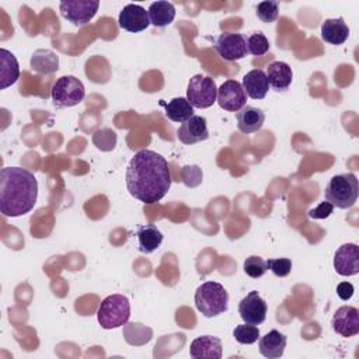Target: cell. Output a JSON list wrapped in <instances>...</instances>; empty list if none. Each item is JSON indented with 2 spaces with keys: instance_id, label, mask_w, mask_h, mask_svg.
Masks as SVG:
<instances>
[{
  "instance_id": "2",
  "label": "cell",
  "mask_w": 359,
  "mask_h": 359,
  "mask_svg": "<svg viewBox=\"0 0 359 359\" xmlns=\"http://www.w3.org/2000/svg\"><path fill=\"white\" fill-rule=\"evenodd\" d=\"M38 198L35 175L22 167H4L0 171V212L18 217L34 209Z\"/></svg>"
},
{
  "instance_id": "25",
  "label": "cell",
  "mask_w": 359,
  "mask_h": 359,
  "mask_svg": "<svg viewBox=\"0 0 359 359\" xmlns=\"http://www.w3.org/2000/svg\"><path fill=\"white\" fill-rule=\"evenodd\" d=\"M160 104L165 107V116L172 122L184 123L194 115V107L184 97L172 98L168 104L163 101Z\"/></svg>"
},
{
  "instance_id": "4",
  "label": "cell",
  "mask_w": 359,
  "mask_h": 359,
  "mask_svg": "<svg viewBox=\"0 0 359 359\" xmlns=\"http://www.w3.org/2000/svg\"><path fill=\"white\" fill-rule=\"evenodd\" d=\"M229 293L223 285L208 280L195 292V306L205 317H216L227 310Z\"/></svg>"
},
{
  "instance_id": "12",
  "label": "cell",
  "mask_w": 359,
  "mask_h": 359,
  "mask_svg": "<svg viewBox=\"0 0 359 359\" xmlns=\"http://www.w3.org/2000/svg\"><path fill=\"white\" fill-rule=\"evenodd\" d=\"M331 325L332 330L344 338L359 334V310L353 306H342L337 309Z\"/></svg>"
},
{
  "instance_id": "15",
  "label": "cell",
  "mask_w": 359,
  "mask_h": 359,
  "mask_svg": "<svg viewBox=\"0 0 359 359\" xmlns=\"http://www.w3.org/2000/svg\"><path fill=\"white\" fill-rule=\"evenodd\" d=\"M177 137L184 144H195L209 137L206 119L199 115H192L177 130Z\"/></svg>"
},
{
  "instance_id": "17",
  "label": "cell",
  "mask_w": 359,
  "mask_h": 359,
  "mask_svg": "<svg viewBox=\"0 0 359 359\" xmlns=\"http://www.w3.org/2000/svg\"><path fill=\"white\" fill-rule=\"evenodd\" d=\"M241 86L244 88L245 95H248L252 100H262L269 90L266 74L261 69H254L244 74Z\"/></svg>"
},
{
  "instance_id": "22",
  "label": "cell",
  "mask_w": 359,
  "mask_h": 359,
  "mask_svg": "<svg viewBox=\"0 0 359 359\" xmlns=\"http://www.w3.org/2000/svg\"><path fill=\"white\" fill-rule=\"evenodd\" d=\"M29 63L31 69L39 74H52L59 69V57L50 49H36Z\"/></svg>"
},
{
  "instance_id": "11",
  "label": "cell",
  "mask_w": 359,
  "mask_h": 359,
  "mask_svg": "<svg viewBox=\"0 0 359 359\" xmlns=\"http://www.w3.org/2000/svg\"><path fill=\"white\" fill-rule=\"evenodd\" d=\"M217 104L220 108L236 112L240 111L247 101V95L244 93L243 86L236 80H227L217 88Z\"/></svg>"
},
{
  "instance_id": "8",
  "label": "cell",
  "mask_w": 359,
  "mask_h": 359,
  "mask_svg": "<svg viewBox=\"0 0 359 359\" xmlns=\"http://www.w3.org/2000/svg\"><path fill=\"white\" fill-rule=\"evenodd\" d=\"M100 7L98 0H67L59 4L63 18L76 27H83L91 21Z\"/></svg>"
},
{
  "instance_id": "28",
  "label": "cell",
  "mask_w": 359,
  "mask_h": 359,
  "mask_svg": "<svg viewBox=\"0 0 359 359\" xmlns=\"http://www.w3.org/2000/svg\"><path fill=\"white\" fill-rule=\"evenodd\" d=\"M233 337L236 338V341L238 344L251 345L258 341L259 330L257 325H252V324H247V323L240 324V325H236V328L233 331Z\"/></svg>"
},
{
  "instance_id": "20",
  "label": "cell",
  "mask_w": 359,
  "mask_h": 359,
  "mask_svg": "<svg viewBox=\"0 0 359 359\" xmlns=\"http://www.w3.org/2000/svg\"><path fill=\"white\" fill-rule=\"evenodd\" d=\"M286 348V335L278 330H271L259 338V353L268 359H276L283 355Z\"/></svg>"
},
{
  "instance_id": "13",
  "label": "cell",
  "mask_w": 359,
  "mask_h": 359,
  "mask_svg": "<svg viewBox=\"0 0 359 359\" xmlns=\"http://www.w3.org/2000/svg\"><path fill=\"white\" fill-rule=\"evenodd\" d=\"M334 268L341 276H352L359 272V247L353 243L342 244L334 255Z\"/></svg>"
},
{
  "instance_id": "23",
  "label": "cell",
  "mask_w": 359,
  "mask_h": 359,
  "mask_svg": "<svg viewBox=\"0 0 359 359\" xmlns=\"http://www.w3.org/2000/svg\"><path fill=\"white\" fill-rule=\"evenodd\" d=\"M136 236L139 241V251L144 254L156 251L163 243V233L153 224L139 226Z\"/></svg>"
},
{
  "instance_id": "14",
  "label": "cell",
  "mask_w": 359,
  "mask_h": 359,
  "mask_svg": "<svg viewBox=\"0 0 359 359\" xmlns=\"http://www.w3.org/2000/svg\"><path fill=\"white\" fill-rule=\"evenodd\" d=\"M118 24L128 32H140L150 25L149 13L139 4H126L119 13Z\"/></svg>"
},
{
  "instance_id": "24",
  "label": "cell",
  "mask_w": 359,
  "mask_h": 359,
  "mask_svg": "<svg viewBox=\"0 0 359 359\" xmlns=\"http://www.w3.org/2000/svg\"><path fill=\"white\" fill-rule=\"evenodd\" d=\"M147 13H149L150 24H153L154 27H158V28L170 25L175 18L174 4L170 1H164V0L151 3Z\"/></svg>"
},
{
  "instance_id": "7",
  "label": "cell",
  "mask_w": 359,
  "mask_h": 359,
  "mask_svg": "<svg viewBox=\"0 0 359 359\" xmlns=\"http://www.w3.org/2000/svg\"><path fill=\"white\" fill-rule=\"evenodd\" d=\"M216 97L217 88L212 77L202 74H195L191 77L187 88V100L194 108H209L215 104Z\"/></svg>"
},
{
  "instance_id": "5",
  "label": "cell",
  "mask_w": 359,
  "mask_h": 359,
  "mask_svg": "<svg viewBox=\"0 0 359 359\" xmlns=\"http://www.w3.org/2000/svg\"><path fill=\"white\" fill-rule=\"evenodd\" d=\"M130 317V303L123 294H111L105 297L98 310L97 318L104 330L122 327Z\"/></svg>"
},
{
  "instance_id": "34",
  "label": "cell",
  "mask_w": 359,
  "mask_h": 359,
  "mask_svg": "<svg viewBox=\"0 0 359 359\" xmlns=\"http://www.w3.org/2000/svg\"><path fill=\"white\" fill-rule=\"evenodd\" d=\"M337 294L342 300H349L352 297V294H353V285L349 283V282H341L337 286Z\"/></svg>"
},
{
  "instance_id": "6",
  "label": "cell",
  "mask_w": 359,
  "mask_h": 359,
  "mask_svg": "<svg viewBox=\"0 0 359 359\" xmlns=\"http://www.w3.org/2000/svg\"><path fill=\"white\" fill-rule=\"evenodd\" d=\"M50 95L56 108H69L84 100V84L74 76H62L52 84Z\"/></svg>"
},
{
  "instance_id": "3",
  "label": "cell",
  "mask_w": 359,
  "mask_h": 359,
  "mask_svg": "<svg viewBox=\"0 0 359 359\" xmlns=\"http://www.w3.org/2000/svg\"><path fill=\"white\" fill-rule=\"evenodd\" d=\"M358 178L352 172L334 175L324 191L325 201L339 209L352 208L358 199Z\"/></svg>"
},
{
  "instance_id": "30",
  "label": "cell",
  "mask_w": 359,
  "mask_h": 359,
  "mask_svg": "<svg viewBox=\"0 0 359 359\" xmlns=\"http://www.w3.org/2000/svg\"><path fill=\"white\" fill-rule=\"evenodd\" d=\"M268 271L266 261L258 255H251L244 261V272L250 278H261Z\"/></svg>"
},
{
  "instance_id": "19",
  "label": "cell",
  "mask_w": 359,
  "mask_h": 359,
  "mask_svg": "<svg viewBox=\"0 0 359 359\" xmlns=\"http://www.w3.org/2000/svg\"><path fill=\"white\" fill-rule=\"evenodd\" d=\"M265 74H266L269 86L275 91H285L292 84L293 72H292V67L285 62L276 60V62L269 63Z\"/></svg>"
},
{
  "instance_id": "10",
  "label": "cell",
  "mask_w": 359,
  "mask_h": 359,
  "mask_svg": "<svg viewBox=\"0 0 359 359\" xmlns=\"http://www.w3.org/2000/svg\"><path fill=\"white\" fill-rule=\"evenodd\" d=\"M268 306L265 300L258 294L257 290L250 292L238 303V314L244 323L258 325L262 324L266 318Z\"/></svg>"
},
{
  "instance_id": "9",
  "label": "cell",
  "mask_w": 359,
  "mask_h": 359,
  "mask_svg": "<svg viewBox=\"0 0 359 359\" xmlns=\"http://www.w3.org/2000/svg\"><path fill=\"white\" fill-rule=\"evenodd\" d=\"M213 48L217 52V55L227 62L240 60L247 55L245 36L240 32H222L215 39Z\"/></svg>"
},
{
  "instance_id": "33",
  "label": "cell",
  "mask_w": 359,
  "mask_h": 359,
  "mask_svg": "<svg viewBox=\"0 0 359 359\" xmlns=\"http://www.w3.org/2000/svg\"><path fill=\"white\" fill-rule=\"evenodd\" d=\"M332 210H334V206L330 202L324 201L318 206L310 209L309 210V216L311 219H325V217H328L332 213Z\"/></svg>"
},
{
  "instance_id": "32",
  "label": "cell",
  "mask_w": 359,
  "mask_h": 359,
  "mask_svg": "<svg viewBox=\"0 0 359 359\" xmlns=\"http://www.w3.org/2000/svg\"><path fill=\"white\" fill-rule=\"evenodd\" d=\"M268 269L272 271L275 276L285 278L292 271V261L289 258H272L266 261Z\"/></svg>"
},
{
  "instance_id": "29",
  "label": "cell",
  "mask_w": 359,
  "mask_h": 359,
  "mask_svg": "<svg viewBox=\"0 0 359 359\" xmlns=\"http://www.w3.org/2000/svg\"><path fill=\"white\" fill-rule=\"evenodd\" d=\"M255 13L262 22L271 24L279 15V4L278 1H261L257 4Z\"/></svg>"
},
{
  "instance_id": "26",
  "label": "cell",
  "mask_w": 359,
  "mask_h": 359,
  "mask_svg": "<svg viewBox=\"0 0 359 359\" xmlns=\"http://www.w3.org/2000/svg\"><path fill=\"white\" fill-rule=\"evenodd\" d=\"M0 52H1V69H0L1 88H7L18 80L20 66L15 56L10 50L3 48Z\"/></svg>"
},
{
  "instance_id": "1",
  "label": "cell",
  "mask_w": 359,
  "mask_h": 359,
  "mask_svg": "<svg viewBox=\"0 0 359 359\" xmlns=\"http://www.w3.org/2000/svg\"><path fill=\"white\" fill-rule=\"evenodd\" d=\"M171 187L167 160L153 150H139L126 168V188L129 194L147 205L161 201Z\"/></svg>"
},
{
  "instance_id": "27",
  "label": "cell",
  "mask_w": 359,
  "mask_h": 359,
  "mask_svg": "<svg viewBox=\"0 0 359 359\" xmlns=\"http://www.w3.org/2000/svg\"><path fill=\"white\" fill-rule=\"evenodd\" d=\"M245 43L247 53H251L254 56H262L269 50V41L261 31L254 32L248 38H245Z\"/></svg>"
},
{
  "instance_id": "16",
  "label": "cell",
  "mask_w": 359,
  "mask_h": 359,
  "mask_svg": "<svg viewBox=\"0 0 359 359\" xmlns=\"http://www.w3.org/2000/svg\"><path fill=\"white\" fill-rule=\"evenodd\" d=\"M222 341L217 337L212 335H202L195 338L189 346V355L195 359H220L223 349Z\"/></svg>"
},
{
  "instance_id": "31",
  "label": "cell",
  "mask_w": 359,
  "mask_h": 359,
  "mask_svg": "<svg viewBox=\"0 0 359 359\" xmlns=\"http://www.w3.org/2000/svg\"><path fill=\"white\" fill-rule=\"evenodd\" d=\"M181 181L188 188H195L202 182V170L192 164V165H184L181 170Z\"/></svg>"
},
{
  "instance_id": "21",
  "label": "cell",
  "mask_w": 359,
  "mask_h": 359,
  "mask_svg": "<svg viewBox=\"0 0 359 359\" xmlns=\"http://www.w3.org/2000/svg\"><path fill=\"white\" fill-rule=\"evenodd\" d=\"M348 36L349 28L342 17L328 18L321 25V38L331 45H342Z\"/></svg>"
},
{
  "instance_id": "18",
  "label": "cell",
  "mask_w": 359,
  "mask_h": 359,
  "mask_svg": "<svg viewBox=\"0 0 359 359\" xmlns=\"http://www.w3.org/2000/svg\"><path fill=\"white\" fill-rule=\"evenodd\" d=\"M265 121V114L262 109L252 107V105H244L237 112V128L241 133L250 135L254 132H258Z\"/></svg>"
}]
</instances>
